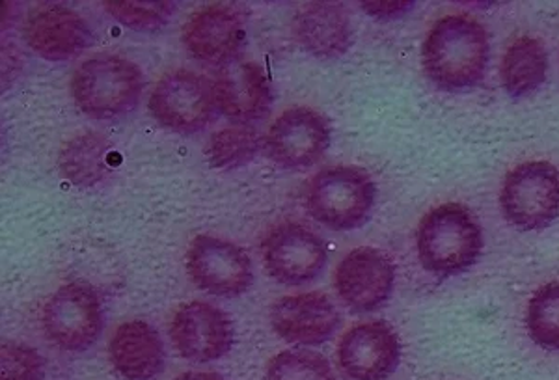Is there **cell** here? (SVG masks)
Wrapping results in <instances>:
<instances>
[{
    "instance_id": "5b68a950",
    "label": "cell",
    "mask_w": 559,
    "mask_h": 380,
    "mask_svg": "<svg viewBox=\"0 0 559 380\" xmlns=\"http://www.w3.org/2000/svg\"><path fill=\"white\" fill-rule=\"evenodd\" d=\"M500 207L513 228H548L559 218L558 168L547 161H530L513 168L503 179Z\"/></svg>"
},
{
    "instance_id": "8992f818",
    "label": "cell",
    "mask_w": 559,
    "mask_h": 380,
    "mask_svg": "<svg viewBox=\"0 0 559 380\" xmlns=\"http://www.w3.org/2000/svg\"><path fill=\"white\" fill-rule=\"evenodd\" d=\"M103 305L92 285L84 282L58 287L41 311V326L49 342L68 353H83L103 332Z\"/></svg>"
},
{
    "instance_id": "cb8c5ba5",
    "label": "cell",
    "mask_w": 559,
    "mask_h": 380,
    "mask_svg": "<svg viewBox=\"0 0 559 380\" xmlns=\"http://www.w3.org/2000/svg\"><path fill=\"white\" fill-rule=\"evenodd\" d=\"M265 380H337L331 361L323 355L297 348L282 351L269 361Z\"/></svg>"
},
{
    "instance_id": "8fae6325",
    "label": "cell",
    "mask_w": 559,
    "mask_h": 380,
    "mask_svg": "<svg viewBox=\"0 0 559 380\" xmlns=\"http://www.w3.org/2000/svg\"><path fill=\"white\" fill-rule=\"evenodd\" d=\"M168 330L178 355L194 364L221 360L234 345V323L228 313L202 300L179 306Z\"/></svg>"
},
{
    "instance_id": "4316f807",
    "label": "cell",
    "mask_w": 559,
    "mask_h": 380,
    "mask_svg": "<svg viewBox=\"0 0 559 380\" xmlns=\"http://www.w3.org/2000/svg\"><path fill=\"white\" fill-rule=\"evenodd\" d=\"M414 2H364V12L373 15L376 20L392 21L413 10Z\"/></svg>"
},
{
    "instance_id": "2e32d148",
    "label": "cell",
    "mask_w": 559,
    "mask_h": 380,
    "mask_svg": "<svg viewBox=\"0 0 559 380\" xmlns=\"http://www.w3.org/2000/svg\"><path fill=\"white\" fill-rule=\"evenodd\" d=\"M23 36L38 57L51 62L70 60L86 49L92 39L81 13L64 4H39L28 13Z\"/></svg>"
},
{
    "instance_id": "484cf974",
    "label": "cell",
    "mask_w": 559,
    "mask_h": 380,
    "mask_svg": "<svg viewBox=\"0 0 559 380\" xmlns=\"http://www.w3.org/2000/svg\"><path fill=\"white\" fill-rule=\"evenodd\" d=\"M0 380H44V356L25 343H4L0 353Z\"/></svg>"
},
{
    "instance_id": "e0dca14e",
    "label": "cell",
    "mask_w": 559,
    "mask_h": 380,
    "mask_svg": "<svg viewBox=\"0 0 559 380\" xmlns=\"http://www.w3.org/2000/svg\"><path fill=\"white\" fill-rule=\"evenodd\" d=\"M211 86L216 108L231 120H260L271 105V84L265 70L252 60L234 58L223 63Z\"/></svg>"
},
{
    "instance_id": "30bf717a",
    "label": "cell",
    "mask_w": 559,
    "mask_h": 380,
    "mask_svg": "<svg viewBox=\"0 0 559 380\" xmlns=\"http://www.w3.org/2000/svg\"><path fill=\"white\" fill-rule=\"evenodd\" d=\"M261 256L271 278L284 285L312 282L326 263L324 242L297 222L276 226L261 245Z\"/></svg>"
},
{
    "instance_id": "ac0fdd59",
    "label": "cell",
    "mask_w": 559,
    "mask_h": 380,
    "mask_svg": "<svg viewBox=\"0 0 559 380\" xmlns=\"http://www.w3.org/2000/svg\"><path fill=\"white\" fill-rule=\"evenodd\" d=\"M108 358L126 380H152L165 368V343L155 326L131 319L121 323L108 342Z\"/></svg>"
},
{
    "instance_id": "9a60e30c",
    "label": "cell",
    "mask_w": 559,
    "mask_h": 380,
    "mask_svg": "<svg viewBox=\"0 0 559 380\" xmlns=\"http://www.w3.org/2000/svg\"><path fill=\"white\" fill-rule=\"evenodd\" d=\"M271 324L284 342L321 345L340 329L342 313L324 293H300L274 302Z\"/></svg>"
},
{
    "instance_id": "44dd1931",
    "label": "cell",
    "mask_w": 559,
    "mask_h": 380,
    "mask_svg": "<svg viewBox=\"0 0 559 380\" xmlns=\"http://www.w3.org/2000/svg\"><path fill=\"white\" fill-rule=\"evenodd\" d=\"M548 75V52L539 39L519 36L503 52L502 86L513 99H522L545 84Z\"/></svg>"
},
{
    "instance_id": "9c48e42d",
    "label": "cell",
    "mask_w": 559,
    "mask_h": 380,
    "mask_svg": "<svg viewBox=\"0 0 559 380\" xmlns=\"http://www.w3.org/2000/svg\"><path fill=\"white\" fill-rule=\"evenodd\" d=\"M265 146L287 170L310 168L331 146V126L313 108H287L269 127Z\"/></svg>"
},
{
    "instance_id": "277c9868",
    "label": "cell",
    "mask_w": 559,
    "mask_h": 380,
    "mask_svg": "<svg viewBox=\"0 0 559 380\" xmlns=\"http://www.w3.org/2000/svg\"><path fill=\"white\" fill-rule=\"evenodd\" d=\"M144 75L136 63L102 55L81 63L71 79V95L83 115L108 120L126 115L139 102Z\"/></svg>"
},
{
    "instance_id": "3957f363",
    "label": "cell",
    "mask_w": 559,
    "mask_h": 380,
    "mask_svg": "<svg viewBox=\"0 0 559 380\" xmlns=\"http://www.w3.org/2000/svg\"><path fill=\"white\" fill-rule=\"evenodd\" d=\"M377 200L376 181L358 166H329L308 185V213L326 228L350 231L366 224Z\"/></svg>"
},
{
    "instance_id": "83f0119b",
    "label": "cell",
    "mask_w": 559,
    "mask_h": 380,
    "mask_svg": "<svg viewBox=\"0 0 559 380\" xmlns=\"http://www.w3.org/2000/svg\"><path fill=\"white\" fill-rule=\"evenodd\" d=\"M176 380H226L223 375L215 373V371H187V373L179 375Z\"/></svg>"
},
{
    "instance_id": "d6986e66",
    "label": "cell",
    "mask_w": 559,
    "mask_h": 380,
    "mask_svg": "<svg viewBox=\"0 0 559 380\" xmlns=\"http://www.w3.org/2000/svg\"><path fill=\"white\" fill-rule=\"evenodd\" d=\"M293 32L306 51L318 58L342 57L353 41V26L342 4L310 2L293 17Z\"/></svg>"
},
{
    "instance_id": "7a4b0ae2",
    "label": "cell",
    "mask_w": 559,
    "mask_h": 380,
    "mask_svg": "<svg viewBox=\"0 0 559 380\" xmlns=\"http://www.w3.org/2000/svg\"><path fill=\"white\" fill-rule=\"evenodd\" d=\"M484 245V229L463 203H442L429 211L416 234L419 263L439 278L466 273L481 258Z\"/></svg>"
},
{
    "instance_id": "ba28073f",
    "label": "cell",
    "mask_w": 559,
    "mask_h": 380,
    "mask_svg": "<svg viewBox=\"0 0 559 380\" xmlns=\"http://www.w3.org/2000/svg\"><path fill=\"white\" fill-rule=\"evenodd\" d=\"M147 107L166 129L197 133L211 120L216 105L211 81L192 71L176 70L160 76Z\"/></svg>"
},
{
    "instance_id": "603a6c76",
    "label": "cell",
    "mask_w": 559,
    "mask_h": 380,
    "mask_svg": "<svg viewBox=\"0 0 559 380\" xmlns=\"http://www.w3.org/2000/svg\"><path fill=\"white\" fill-rule=\"evenodd\" d=\"M526 330L545 351H559V282L543 285L526 308Z\"/></svg>"
},
{
    "instance_id": "7402d4cb",
    "label": "cell",
    "mask_w": 559,
    "mask_h": 380,
    "mask_svg": "<svg viewBox=\"0 0 559 380\" xmlns=\"http://www.w3.org/2000/svg\"><path fill=\"white\" fill-rule=\"evenodd\" d=\"M260 152V134L248 126H229L216 131L205 147L210 165L216 170H236L254 161Z\"/></svg>"
},
{
    "instance_id": "d4e9b609",
    "label": "cell",
    "mask_w": 559,
    "mask_h": 380,
    "mask_svg": "<svg viewBox=\"0 0 559 380\" xmlns=\"http://www.w3.org/2000/svg\"><path fill=\"white\" fill-rule=\"evenodd\" d=\"M105 12L120 25L139 32L159 31L176 13L174 2H136V0H107Z\"/></svg>"
},
{
    "instance_id": "4fadbf2b",
    "label": "cell",
    "mask_w": 559,
    "mask_h": 380,
    "mask_svg": "<svg viewBox=\"0 0 559 380\" xmlns=\"http://www.w3.org/2000/svg\"><path fill=\"white\" fill-rule=\"evenodd\" d=\"M394 285V265L386 253L377 248L350 250L334 273L337 297L358 313L376 311L386 305Z\"/></svg>"
},
{
    "instance_id": "7c38bea8",
    "label": "cell",
    "mask_w": 559,
    "mask_h": 380,
    "mask_svg": "<svg viewBox=\"0 0 559 380\" xmlns=\"http://www.w3.org/2000/svg\"><path fill=\"white\" fill-rule=\"evenodd\" d=\"M400 360V336L384 321L356 324L337 343V368L347 380L388 379Z\"/></svg>"
},
{
    "instance_id": "52a82bcc",
    "label": "cell",
    "mask_w": 559,
    "mask_h": 380,
    "mask_svg": "<svg viewBox=\"0 0 559 380\" xmlns=\"http://www.w3.org/2000/svg\"><path fill=\"white\" fill-rule=\"evenodd\" d=\"M185 266L198 289L216 297H239L254 284V266L248 253L211 235H198L191 242Z\"/></svg>"
},
{
    "instance_id": "5bb4252c",
    "label": "cell",
    "mask_w": 559,
    "mask_h": 380,
    "mask_svg": "<svg viewBox=\"0 0 559 380\" xmlns=\"http://www.w3.org/2000/svg\"><path fill=\"white\" fill-rule=\"evenodd\" d=\"M192 57L207 63L229 62L247 38V20L236 4H210L192 13L181 32Z\"/></svg>"
},
{
    "instance_id": "ffe728a7",
    "label": "cell",
    "mask_w": 559,
    "mask_h": 380,
    "mask_svg": "<svg viewBox=\"0 0 559 380\" xmlns=\"http://www.w3.org/2000/svg\"><path fill=\"white\" fill-rule=\"evenodd\" d=\"M110 155L112 146L107 136L96 131H86L66 142L58 155V168L71 185L79 189H90L102 183L112 171L108 161Z\"/></svg>"
},
{
    "instance_id": "6da1fadb",
    "label": "cell",
    "mask_w": 559,
    "mask_h": 380,
    "mask_svg": "<svg viewBox=\"0 0 559 380\" xmlns=\"http://www.w3.org/2000/svg\"><path fill=\"white\" fill-rule=\"evenodd\" d=\"M490 58L489 32L471 15H445L421 45V66L435 86L455 92L476 86Z\"/></svg>"
}]
</instances>
